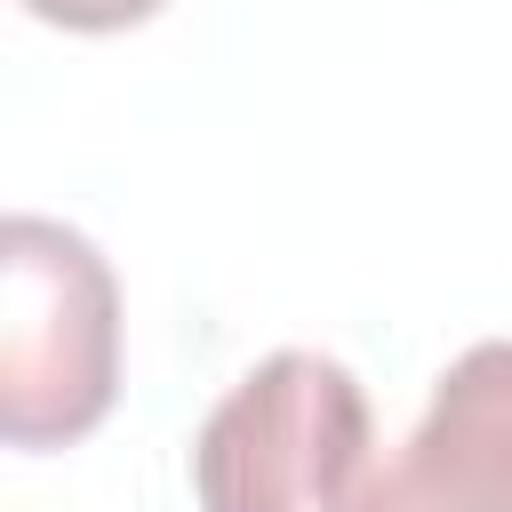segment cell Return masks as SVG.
I'll return each instance as SVG.
<instances>
[{
  "mask_svg": "<svg viewBox=\"0 0 512 512\" xmlns=\"http://www.w3.org/2000/svg\"><path fill=\"white\" fill-rule=\"evenodd\" d=\"M120 392L112 264L56 216L0 224V432L8 448H72Z\"/></svg>",
  "mask_w": 512,
  "mask_h": 512,
  "instance_id": "1",
  "label": "cell"
},
{
  "mask_svg": "<svg viewBox=\"0 0 512 512\" xmlns=\"http://www.w3.org/2000/svg\"><path fill=\"white\" fill-rule=\"evenodd\" d=\"M368 472V392L320 352L256 360L192 440L200 512H352Z\"/></svg>",
  "mask_w": 512,
  "mask_h": 512,
  "instance_id": "2",
  "label": "cell"
},
{
  "mask_svg": "<svg viewBox=\"0 0 512 512\" xmlns=\"http://www.w3.org/2000/svg\"><path fill=\"white\" fill-rule=\"evenodd\" d=\"M352 512H512V336L472 344Z\"/></svg>",
  "mask_w": 512,
  "mask_h": 512,
  "instance_id": "3",
  "label": "cell"
},
{
  "mask_svg": "<svg viewBox=\"0 0 512 512\" xmlns=\"http://www.w3.org/2000/svg\"><path fill=\"white\" fill-rule=\"evenodd\" d=\"M24 8L40 24H64V32H128V24H144L168 0H24Z\"/></svg>",
  "mask_w": 512,
  "mask_h": 512,
  "instance_id": "4",
  "label": "cell"
}]
</instances>
